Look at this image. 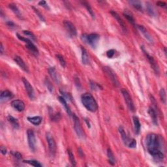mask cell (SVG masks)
<instances>
[{
    "instance_id": "1",
    "label": "cell",
    "mask_w": 167,
    "mask_h": 167,
    "mask_svg": "<svg viewBox=\"0 0 167 167\" xmlns=\"http://www.w3.org/2000/svg\"><path fill=\"white\" fill-rule=\"evenodd\" d=\"M146 146L148 153L156 161H162L165 157V142L163 138L156 134H148L146 137Z\"/></svg>"
},
{
    "instance_id": "2",
    "label": "cell",
    "mask_w": 167,
    "mask_h": 167,
    "mask_svg": "<svg viewBox=\"0 0 167 167\" xmlns=\"http://www.w3.org/2000/svg\"><path fill=\"white\" fill-rule=\"evenodd\" d=\"M81 101L84 107L92 112H95L98 109V105L93 96L89 93H85L81 95Z\"/></svg>"
},
{
    "instance_id": "3",
    "label": "cell",
    "mask_w": 167,
    "mask_h": 167,
    "mask_svg": "<svg viewBox=\"0 0 167 167\" xmlns=\"http://www.w3.org/2000/svg\"><path fill=\"white\" fill-rule=\"evenodd\" d=\"M81 39L92 48H95L98 45L99 39H100V36L97 33H84L81 36Z\"/></svg>"
},
{
    "instance_id": "4",
    "label": "cell",
    "mask_w": 167,
    "mask_h": 167,
    "mask_svg": "<svg viewBox=\"0 0 167 167\" xmlns=\"http://www.w3.org/2000/svg\"><path fill=\"white\" fill-rule=\"evenodd\" d=\"M119 133L121 135L123 142H124V144L127 146V147L129 148H135L136 147V142L134 139L129 136L124 129V128L122 126H119L118 128Z\"/></svg>"
},
{
    "instance_id": "5",
    "label": "cell",
    "mask_w": 167,
    "mask_h": 167,
    "mask_svg": "<svg viewBox=\"0 0 167 167\" xmlns=\"http://www.w3.org/2000/svg\"><path fill=\"white\" fill-rule=\"evenodd\" d=\"M16 36L20 41H24L26 43V48H27L32 54L36 55V56L39 55V50L37 49L36 46L32 42V41H31L30 39H28V38L22 37L18 33H16Z\"/></svg>"
},
{
    "instance_id": "6",
    "label": "cell",
    "mask_w": 167,
    "mask_h": 167,
    "mask_svg": "<svg viewBox=\"0 0 167 167\" xmlns=\"http://www.w3.org/2000/svg\"><path fill=\"white\" fill-rule=\"evenodd\" d=\"M141 50H142L144 54L145 55L146 58H147V60H148L152 69L153 70L155 74L157 76H159V73H160V71H159V65H158L157 61L155 60V59L153 56H151V55H150L148 53V52L146 50L144 47L143 46H141Z\"/></svg>"
},
{
    "instance_id": "7",
    "label": "cell",
    "mask_w": 167,
    "mask_h": 167,
    "mask_svg": "<svg viewBox=\"0 0 167 167\" xmlns=\"http://www.w3.org/2000/svg\"><path fill=\"white\" fill-rule=\"evenodd\" d=\"M72 117L74 120V129L75 133H77L78 137L80 139H85V133L83 131V129L82 127L80 120H79L78 117L75 115V114H72Z\"/></svg>"
},
{
    "instance_id": "8",
    "label": "cell",
    "mask_w": 167,
    "mask_h": 167,
    "mask_svg": "<svg viewBox=\"0 0 167 167\" xmlns=\"http://www.w3.org/2000/svg\"><path fill=\"white\" fill-rule=\"evenodd\" d=\"M121 92L122 93L123 96H124V98L125 99L126 104H127L128 108L129 109L130 111H131V112H134V111H135V107H134L133 101V99H132V97L130 95L129 93V92L127 90L124 89V88L122 89Z\"/></svg>"
},
{
    "instance_id": "9",
    "label": "cell",
    "mask_w": 167,
    "mask_h": 167,
    "mask_svg": "<svg viewBox=\"0 0 167 167\" xmlns=\"http://www.w3.org/2000/svg\"><path fill=\"white\" fill-rule=\"evenodd\" d=\"M46 139L48 142L50 153L52 156L54 157L56 153V144H55V140L52 134L48 132L46 133Z\"/></svg>"
},
{
    "instance_id": "10",
    "label": "cell",
    "mask_w": 167,
    "mask_h": 167,
    "mask_svg": "<svg viewBox=\"0 0 167 167\" xmlns=\"http://www.w3.org/2000/svg\"><path fill=\"white\" fill-rule=\"evenodd\" d=\"M27 137L29 148L31 149V151H35L36 149L37 142L34 131L31 129H28L27 131Z\"/></svg>"
},
{
    "instance_id": "11",
    "label": "cell",
    "mask_w": 167,
    "mask_h": 167,
    "mask_svg": "<svg viewBox=\"0 0 167 167\" xmlns=\"http://www.w3.org/2000/svg\"><path fill=\"white\" fill-rule=\"evenodd\" d=\"M103 70H104V72L106 73L108 78L110 79V81L112 82L114 86H118L119 85V81L118 80V78H117L115 72H114L113 70L109 67H104Z\"/></svg>"
},
{
    "instance_id": "12",
    "label": "cell",
    "mask_w": 167,
    "mask_h": 167,
    "mask_svg": "<svg viewBox=\"0 0 167 167\" xmlns=\"http://www.w3.org/2000/svg\"><path fill=\"white\" fill-rule=\"evenodd\" d=\"M63 25L67 33L71 37H75L77 35V29H76L75 25L71 22L69 20H65L63 22Z\"/></svg>"
},
{
    "instance_id": "13",
    "label": "cell",
    "mask_w": 167,
    "mask_h": 167,
    "mask_svg": "<svg viewBox=\"0 0 167 167\" xmlns=\"http://www.w3.org/2000/svg\"><path fill=\"white\" fill-rule=\"evenodd\" d=\"M135 26L138 29V30L140 32V33H142L143 37L145 38V39L147 40L149 43H151V44L153 43L154 41H153V37H152L151 35L149 34L148 30L144 28V26H143L142 25H136Z\"/></svg>"
},
{
    "instance_id": "14",
    "label": "cell",
    "mask_w": 167,
    "mask_h": 167,
    "mask_svg": "<svg viewBox=\"0 0 167 167\" xmlns=\"http://www.w3.org/2000/svg\"><path fill=\"white\" fill-rule=\"evenodd\" d=\"M22 82H23V84H24V85L25 89H26V92H27L28 93V97L31 99V100H33L35 98V92H34L33 87H32L31 84L29 82V81L26 78H22Z\"/></svg>"
},
{
    "instance_id": "15",
    "label": "cell",
    "mask_w": 167,
    "mask_h": 167,
    "mask_svg": "<svg viewBox=\"0 0 167 167\" xmlns=\"http://www.w3.org/2000/svg\"><path fill=\"white\" fill-rule=\"evenodd\" d=\"M110 14H112V16L117 20V22H118V24L120 26V27H121L122 31H124L125 33H127V27H126L125 24L124 23V22L123 21V20L122 19V18H121V17H120V16L119 15V14L117 13L116 12H115V11H110Z\"/></svg>"
},
{
    "instance_id": "16",
    "label": "cell",
    "mask_w": 167,
    "mask_h": 167,
    "mask_svg": "<svg viewBox=\"0 0 167 167\" xmlns=\"http://www.w3.org/2000/svg\"><path fill=\"white\" fill-rule=\"evenodd\" d=\"M11 106L14 109L18 111V112H22L25 109L24 102L21 100H18V99L14 100L11 102Z\"/></svg>"
},
{
    "instance_id": "17",
    "label": "cell",
    "mask_w": 167,
    "mask_h": 167,
    "mask_svg": "<svg viewBox=\"0 0 167 167\" xmlns=\"http://www.w3.org/2000/svg\"><path fill=\"white\" fill-rule=\"evenodd\" d=\"M48 71L49 75H50L51 78L53 79V80L55 82V83L57 84H59L60 82V80H61V78H60V76L58 74V71H56V69H55V67H49L48 69Z\"/></svg>"
},
{
    "instance_id": "18",
    "label": "cell",
    "mask_w": 167,
    "mask_h": 167,
    "mask_svg": "<svg viewBox=\"0 0 167 167\" xmlns=\"http://www.w3.org/2000/svg\"><path fill=\"white\" fill-rule=\"evenodd\" d=\"M13 97V93L10 92L9 90H4L1 92V95H0V101L1 102H6L10 100Z\"/></svg>"
},
{
    "instance_id": "19",
    "label": "cell",
    "mask_w": 167,
    "mask_h": 167,
    "mask_svg": "<svg viewBox=\"0 0 167 167\" xmlns=\"http://www.w3.org/2000/svg\"><path fill=\"white\" fill-rule=\"evenodd\" d=\"M14 61H15L17 65L20 67V69H22L23 71L25 72H28V67L26 65L24 60H23L21 58H20V56H18V55H16V56L14 58Z\"/></svg>"
},
{
    "instance_id": "20",
    "label": "cell",
    "mask_w": 167,
    "mask_h": 167,
    "mask_svg": "<svg viewBox=\"0 0 167 167\" xmlns=\"http://www.w3.org/2000/svg\"><path fill=\"white\" fill-rule=\"evenodd\" d=\"M148 114L151 119V121L155 125H158V118L156 111L153 107H149L148 109Z\"/></svg>"
},
{
    "instance_id": "21",
    "label": "cell",
    "mask_w": 167,
    "mask_h": 167,
    "mask_svg": "<svg viewBox=\"0 0 167 167\" xmlns=\"http://www.w3.org/2000/svg\"><path fill=\"white\" fill-rule=\"evenodd\" d=\"M58 100H59V101L61 103V104H62L63 106L64 107V108H65V109L67 111V114H68V115L69 116H72V113L71 112V108H69V105H68V104H67V101L65 100V99L64 98V97H63L62 96H59L58 97Z\"/></svg>"
},
{
    "instance_id": "22",
    "label": "cell",
    "mask_w": 167,
    "mask_h": 167,
    "mask_svg": "<svg viewBox=\"0 0 167 167\" xmlns=\"http://www.w3.org/2000/svg\"><path fill=\"white\" fill-rule=\"evenodd\" d=\"M81 50H82V63L84 65H89L90 61L89 55L87 54L86 50L83 47H81Z\"/></svg>"
},
{
    "instance_id": "23",
    "label": "cell",
    "mask_w": 167,
    "mask_h": 167,
    "mask_svg": "<svg viewBox=\"0 0 167 167\" xmlns=\"http://www.w3.org/2000/svg\"><path fill=\"white\" fill-rule=\"evenodd\" d=\"M133 120L134 123V133L136 134H139L140 132V129H141V124H140L139 119L137 116H134L133 117Z\"/></svg>"
},
{
    "instance_id": "24",
    "label": "cell",
    "mask_w": 167,
    "mask_h": 167,
    "mask_svg": "<svg viewBox=\"0 0 167 167\" xmlns=\"http://www.w3.org/2000/svg\"><path fill=\"white\" fill-rule=\"evenodd\" d=\"M28 120L29 122H30L34 125H39L41 124L43 118L41 116H33V117H28Z\"/></svg>"
},
{
    "instance_id": "25",
    "label": "cell",
    "mask_w": 167,
    "mask_h": 167,
    "mask_svg": "<svg viewBox=\"0 0 167 167\" xmlns=\"http://www.w3.org/2000/svg\"><path fill=\"white\" fill-rule=\"evenodd\" d=\"M129 4L139 11H143V7L141 1H137V0H131V1H129Z\"/></svg>"
},
{
    "instance_id": "26",
    "label": "cell",
    "mask_w": 167,
    "mask_h": 167,
    "mask_svg": "<svg viewBox=\"0 0 167 167\" xmlns=\"http://www.w3.org/2000/svg\"><path fill=\"white\" fill-rule=\"evenodd\" d=\"M7 120H8V122L10 123L11 125H12V127L14 129H18L20 125H19L18 121L17 120V119L14 118V117L12 116L9 115L7 116Z\"/></svg>"
},
{
    "instance_id": "27",
    "label": "cell",
    "mask_w": 167,
    "mask_h": 167,
    "mask_svg": "<svg viewBox=\"0 0 167 167\" xmlns=\"http://www.w3.org/2000/svg\"><path fill=\"white\" fill-rule=\"evenodd\" d=\"M8 6H9V8L10 9L16 14V16L17 17H18L19 18H22V14L21 13H20L19 9L18 8V7L16 6V4H9Z\"/></svg>"
},
{
    "instance_id": "28",
    "label": "cell",
    "mask_w": 167,
    "mask_h": 167,
    "mask_svg": "<svg viewBox=\"0 0 167 167\" xmlns=\"http://www.w3.org/2000/svg\"><path fill=\"white\" fill-rule=\"evenodd\" d=\"M146 10H147L148 13L151 16H156L157 15V12L155 11L154 7L153 6V5L150 3H146Z\"/></svg>"
},
{
    "instance_id": "29",
    "label": "cell",
    "mask_w": 167,
    "mask_h": 167,
    "mask_svg": "<svg viewBox=\"0 0 167 167\" xmlns=\"http://www.w3.org/2000/svg\"><path fill=\"white\" fill-rule=\"evenodd\" d=\"M123 15L124 16L125 18L127 19L129 22L131 24H133V26H135V20H134V17L133 16V14L130 13L127 11H125L124 13H123Z\"/></svg>"
},
{
    "instance_id": "30",
    "label": "cell",
    "mask_w": 167,
    "mask_h": 167,
    "mask_svg": "<svg viewBox=\"0 0 167 167\" xmlns=\"http://www.w3.org/2000/svg\"><path fill=\"white\" fill-rule=\"evenodd\" d=\"M107 156L108 161H109V163L111 164L112 165H114L116 163V159L115 157H114V155L113 153V152L110 148H108L107 149Z\"/></svg>"
},
{
    "instance_id": "31",
    "label": "cell",
    "mask_w": 167,
    "mask_h": 167,
    "mask_svg": "<svg viewBox=\"0 0 167 167\" xmlns=\"http://www.w3.org/2000/svg\"><path fill=\"white\" fill-rule=\"evenodd\" d=\"M23 162L26 164H28V165L36 166V167H41L43 166V165L41 163H40V162L37 161L36 160H24L23 161Z\"/></svg>"
},
{
    "instance_id": "32",
    "label": "cell",
    "mask_w": 167,
    "mask_h": 167,
    "mask_svg": "<svg viewBox=\"0 0 167 167\" xmlns=\"http://www.w3.org/2000/svg\"><path fill=\"white\" fill-rule=\"evenodd\" d=\"M82 4L83 6L86 7V9L87 11V12L89 13V14H90L91 16H92L93 18H95V14H94V13H93L92 9V7H91V6L88 3L86 2V1H82Z\"/></svg>"
},
{
    "instance_id": "33",
    "label": "cell",
    "mask_w": 167,
    "mask_h": 167,
    "mask_svg": "<svg viewBox=\"0 0 167 167\" xmlns=\"http://www.w3.org/2000/svg\"><path fill=\"white\" fill-rule=\"evenodd\" d=\"M90 87L92 88V90L94 91H99L102 90V87L101 86L100 84H99L98 83H96L93 81H90Z\"/></svg>"
},
{
    "instance_id": "34",
    "label": "cell",
    "mask_w": 167,
    "mask_h": 167,
    "mask_svg": "<svg viewBox=\"0 0 167 167\" xmlns=\"http://www.w3.org/2000/svg\"><path fill=\"white\" fill-rule=\"evenodd\" d=\"M67 153H68L70 163H71V165L72 166H76V165H77V163H76L75 158L74 155H73L72 153V151L71 150V149H68V150H67Z\"/></svg>"
},
{
    "instance_id": "35",
    "label": "cell",
    "mask_w": 167,
    "mask_h": 167,
    "mask_svg": "<svg viewBox=\"0 0 167 167\" xmlns=\"http://www.w3.org/2000/svg\"><path fill=\"white\" fill-rule=\"evenodd\" d=\"M159 96L161 101L163 102L164 104H166V92L164 88H161L159 91Z\"/></svg>"
},
{
    "instance_id": "36",
    "label": "cell",
    "mask_w": 167,
    "mask_h": 167,
    "mask_svg": "<svg viewBox=\"0 0 167 167\" xmlns=\"http://www.w3.org/2000/svg\"><path fill=\"white\" fill-rule=\"evenodd\" d=\"M23 33H24L25 36L30 37L31 39V41H36V36H35V35L32 33L31 31H28V30H24V31H23Z\"/></svg>"
},
{
    "instance_id": "37",
    "label": "cell",
    "mask_w": 167,
    "mask_h": 167,
    "mask_svg": "<svg viewBox=\"0 0 167 167\" xmlns=\"http://www.w3.org/2000/svg\"><path fill=\"white\" fill-rule=\"evenodd\" d=\"M56 58L58 60V61H59V62L61 66H62L63 67H65L66 66V61L62 55L60 54H57Z\"/></svg>"
},
{
    "instance_id": "38",
    "label": "cell",
    "mask_w": 167,
    "mask_h": 167,
    "mask_svg": "<svg viewBox=\"0 0 167 167\" xmlns=\"http://www.w3.org/2000/svg\"><path fill=\"white\" fill-rule=\"evenodd\" d=\"M45 84L46 85V86L47 87L48 90H49L50 92H53V86H52V84L51 83V82L50 81L48 78H46L45 79Z\"/></svg>"
},
{
    "instance_id": "39",
    "label": "cell",
    "mask_w": 167,
    "mask_h": 167,
    "mask_svg": "<svg viewBox=\"0 0 167 167\" xmlns=\"http://www.w3.org/2000/svg\"><path fill=\"white\" fill-rule=\"evenodd\" d=\"M32 9H33V11H34V12L36 13V14H37V16L39 17V18H40V20H41V21H43V22H45V18H44V16H43V14L39 12V11L38 10V9H37L36 8H35L34 7H32Z\"/></svg>"
},
{
    "instance_id": "40",
    "label": "cell",
    "mask_w": 167,
    "mask_h": 167,
    "mask_svg": "<svg viewBox=\"0 0 167 167\" xmlns=\"http://www.w3.org/2000/svg\"><path fill=\"white\" fill-rule=\"evenodd\" d=\"M51 116L52 121H58L60 119V114L58 112H55L54 114H52Z\"/></svg>"
},
{
    "instance_id": "41",
    "label": "cell",
    "mask_w": 167,
    "mask_h": 167,
    "mask_svg": "<svg viewBox=\"0 0 167 167\" xmlns=\"http://www.w3.org/2000/svg\"><path fill=\"white\" fill-rule=\"evenodd\" d=\"M115 52H116L115 50H114V49H111V50H108L107 52V57L109 58H112L114 56V55L115 54Z\"/></svg>"
},
{
    "instance_id": "42",
    "label": "cell",
    "mask_w": 167,
    "mask_h": 167,
    "mask_svg": "<svg viewBox=\"0 0 167 167\" xmlns=\"http://www.w3.org/2000/svg\"><path fill=\"white\" fill-rule=\"evenodd\" d=\"M11 153H12V155H13V157H15L16 159L20 160V159H22V155L20 154L19 152H18V151H12V152H11Z\"/></svg>"
},
{
    "instance_id": "43",
    "label": "cell",
    "mask_w": 167,
    "mask_h": 167,
    "mask_svg": "<svg viewBox=\"0 0 167 167\" xmlns=\"http://www.w3.org/2000/svg\"><path fill=\"white\" fill-rule=\"evenodd\" d=\"M60 92H61V94H62L63 97H64L65 99L67 98L68 99H69V100H72V97H71V95L69 94V93H67L65 92H62V91H60Z\"/></svg>"
},
{
    "instance_id": "44",
    "label": "cell",
    "mask_w": 167,
    "mask_h": 167,
    "mask_svg": "<svg viewBox=\"0 0 167 167\" xmlns=\"http://www.w3.org/2000/svg\"><path fill=\"white\" fill-rule=\"evenodd\" d=\"M39 5H40V6H42L44 8L46 9H48V10L50 9V8L48 7L47 3H46L45 1H39Z\"/></svg>"
},
{
    "instance_id": "45",
    "label": "cell",
    "mask_w": 167,
    "mask_h": 167,
    "mask_svg": "<svg viewBox=\"0 0 167 167\" xmlns=\"http://www.w3.org/2000/svg\"><path fill=\"white\" fill-rule=\"evenodd\" d=\"M6 24L8 27H9L11 28H16L15 24H14V23L12 21H7L6 22Z\"/></svg>"
},
{
    "instance_id": "46",
    "label": "cell",
    "mask_w": 167,
    "mask_h": 167,
    "mask_svg": "<svg viewBox=\"0 0 167 167\" xmlns=\"http://www.w3.org/2000/svg\"><path fill=\"white\" fill-rule=\"evenodd\" d=\"M156 5L157 6H159L161 7H165L166 6V4L164 1H157L156 3Z\"/></svg>"
},
{
    "instance_id": "47",
    "label": "cell",
    "mask_w": 167,
    "mask_h": 167,
    "mask_svg": "<svg viewBox=\"0 0 167 167\" xmlns=\"http://www.w3.org/2000/svg\"><path fill=\"white\" fill-rule=\"evenodd\" d=\"M0 150H1V153L3 155H6V154H7V148H5V146H1V148H0Z\"/></svg>"
},
{
    "instance_id": "48",
    "label": "cell",
    "mask_w": 167,
    "mask_h": 167,
    "mask_svg": "<svg viewBox=\"0 0 167 167\" xmlns=\"http://www.w3.org/2000/svg\"><path fill=\"white\" fill-rule=\"evenodd\" d=\"M0 53H1V55H3L4 53V47L2 43H1V46H0Z\"/></svg>"
}]
</instances>
